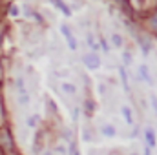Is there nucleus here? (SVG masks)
Returning a JSON list of instances; mask_svg holds the SVG:
<instances>
[{"label":"nucleus","mask_w":157,"mask_h":155,"mask_svg":"<svg viewBox=\"0 0 157 155\" xmlns=\"http://www.w3.org/2000/svg\"><path fill=\"white\" fill-rule=\"evenodd\" d=\"M82 62H84V66L88 68V70H99V66H101V57L95 53V51H90V53H86L84 57H82Z\"/></svg>","instance_id":"obj_1"},{"label":"nucleus","mask_w":157,"mask_h":155,"mask_svg":"<svg viewBox=\"0 0 157 155\" xmlns=\"http://www.w3.org/2000/svg\"><path fill=\"white\" fill-rule=\"evenodd\" d=\"M60 33L64 35V39H66V44H68V47L71 49V51H77L78 44H77V39H75V35L71 33V29L66 26V24H62L60 26Z\"/></svg>","instance_id":"obj_2"},{"label":"nucleus","mask_w":157,"mask_h":155,"mask_svg":"<svg viewBox=\"0 0 157 155\" xmlns=\"http://www.w3.org/2000/svg\"><path fill=\"white\" fill-rule=\"evenodd\" d=\"M17 91H18V102H20L22 106H26V104L29 102V93H28V89H26L22 78L17 80Z\"/></svg>","instance_id":"obj_3"},{"label":"nucleus","mask_w":157,"mask_h":155,"mask_svg":"<svg viewBox=\"0 0 157 155\" xmlns=\"http://www.w3.org/2000/svg\"><path fill=\"white\" fill-rule=\"evenodd\" d=\"M144 141H146V146L148 148H155L157 141H155V130L152 126H146L144 128Z\"/></svg>","instance_id":"obj_4"},{"label":"nucleus","mask_w":157,"mask_h":155,"mask_svg":"<svg viewBox=\"0 0 157 155\" xmlns=\"http://www.w3.org/2000/svg\"><path fill=\"white\" fill-rule=\"evenodd\" d=\"M137 73H139V78H141V80H144L146 84H152V75H150V70H148L146 64H141V66L137 68Z\"/></svg>","instance_id":"obj_5"},{"label":"nucleus","mask_w":157,"mask_h":155,"mask_svg":"<svg viewBox=\"0 0 157 155\" xmlns=\"http://www.w3.org/2000/svg\"><path fill=\"white\" fill-rule=\"evenodd\" d=\"M101 133H102V137L112 139V137H115L117 130H115V126H112V124H102V126H101Z\"/></svg>","instance_id":"obj_6"},{"label":"nucleus","mask_w":157,"mask_h":155,"mask_svg":"<svg viewBox=\"0 0 157 155\" xmlns=\"http://www.w3.org/2000/svg\"><path fill=\"white\" fill-rule=\"evenodd\" d=\"M121 113H122V117H124V120H126V124L128 126H133V113H132V108L130 106H122L121 108Z\"/></svg>","instance_id":"obj_7"},{"label":"nucleus","mask_w":157,"mask_h":155,"mask_svg":"<svg viewBox=\"0 0 157 155\" xmlns=\"http://www.w3.org/2000/svg\"><path fill=\"white\" fill-rule=\"evenodd\" d=\"M62 91L66 93V95H70V97H73L75 93H77V88H75V84H71V82H62Z\"/></svg>","instance_id":"obj_8"},{"label":"nucleus","mask_w":157,"mask_h":155,"mask_svg":"<svg viewBox=\"0 0 157 155\" xmlns=\"http://www.w3.org/2000/svg\"><path fill=\"white\" fill-rule=\"evenodd\" d=\"M119 73H121V80H122V88H124V91H130L128 75H126V70H124V66H121V68H119Z\"/></svg>","instance_id":"obj_9"},{"label":"nucleus","mask_w":157,"mask_h":155,"mask_svg":"<svg viewBox=\"0 0 157 155\" xmlns=\"http://www.w3.org/2000/svg\"><path fill=\"white\" fill-rule=\"evenodd\" d=\"M110 40H112V46H113V47H122V44H124V42H122V37H121V35H119V33H112V37H110Z\"/></svg>","instance_id":"obj_10"},{"label":"nucleus","mask_w":157,"mask_h":155,"mask_svg":"<svg viewBox=\"0 0 157 155\" xmlns=\"http://www.w3.org/2000/svg\"><path fill=\"white\" fill-rule=\"evenodd\" d=\"M53 4H55V6H59V9H60V11H62L66 17H71V11H70V7H68V6H66L62 0H53Z\"/></svg>","instance_id":"obj_11"},{"label":"nucleus","mask_w":157,"mask_h":155,"mask_svg":"<svg viewBox=\"0 0 157 155\" xmlns=\"http://www.w3.org/2000/svg\"><path fill=\"white\" fill-rule=\"evenodd\" d=\"M0 142L9 150L11 148V139H9V133L7 131H0Z\"/></svg>","instance_id":"obj_12"},{"label":"nucleus","mask_w":157,"mask_h":155,"mask_svg":"<svg viewBox=\"0 0 157 155\" xmlns=\"http://www.w3.org/2000/svg\"><path fill=\"white\" fill-rule=\"evenodd\" d=\"M139 44H141L143 53H144V55H148V53H150V42H148L146 39H139Z\"/></svg>","instance_id":"obj_13"},{"label":"nucleus","mask_w":157,"mask_h":155,"mask_svg":"<svg viewBox=\"0 0 157 155\" xmlns=\"http://www.w3.org/2000/svg\"><path fill=\"white\" fill-rule=\"evenodd\" d=\"M39 124V115H31L28 119V128H37Z\"/></svg>","instance_id":"obj_14"},{"label":"nucleus","mask_w":157,"mask_h":155,"mask_svg":"<svg viewBox=\"0 0 157 155\" xmlns=\"http://www.w3.org/2000/svg\"><path fill=\"white\" fill-rule=\"evenodd\" d=\"M117 2L124 7V9H126V13H130V15H132V6H130V2H128V0H117Z\"/></svg>","instance_id":"obj_15"},{"label":"nucleus","mask_w":157,"mask_h":155,"mask_svg":"<svg viewBox=\"0 0 157 155\" xmlns=\"http://www.w3.org/2000/svg\"><path fill=\"white\" fill-rule=\"evenodd\" d=\"M88 44L91 46V49H93V51H97V42H95V39H93V35H91V33H88Z\"/></svg>","instance_id":"obj_16"},{"label":"nucleus","mask_w":157,"mask_h":155,"mask_svg":"<svg viewBox=\"0 0 157 155\" xmlns=\"http://www.w3.org/2000/svg\"><path fill=\"white\" fill-rule=\"evenodd\" d=\"M122 62H124V66H130V62H132V55H130L128 51L122 53Z\"/></svg>","instance_id":"obj_17"},{"label":"nucleus","mask_w":157,"mask_h":155,"mask_svg":"<svg viewBox=\"0 0 157 155\" xmlns=\"http://www.w3.org/2000/svg\"><path fill=\"white\" fill-rule=\"evenodd\" d=\"M150 28L154 31H157V11H155V15H152V18H150Z\"/></svg>","instance_id":"obj_18"},{"label":"nucleus","mask_w":157,"mask_h":155,"mask_svg":"<svg viewBox=\"0 0 157 155\" xmlns=\"http://www.w3.org/2000/svg\"><path fill=\"white\" fill-rule=\"evenodd\" d=\"M70 155H78L77 144H70Z\"/></svg>","instance_id":"obj_19"},{"label":"nucleus","mask_w":157,"mask_h":155,"mask_svg":"<svg viewBox=\"0 0 157 155\" xmlns=\"http://www.w3.org/2000/svg\"><path fill=\"white\" fill-rule=\"evenodd\" d=\"M55 152H57V153H59V155H66V148H64L62 144H59V146L55 148Z\"/></svg>","instance_id":"obj_20"},{"label":"nucleus","mask_w":157,"mask_h":155,"mask_svg":"<svg viewBox=\"0 0 157 155\" xmlns=\"http://www.w3.org/2000/svg\"><path fill=\"white\" fill-rule=\"evenodd\" d=\"M99 42H101V46H102V49H104V53H108V44L104 42V39L101 37V39H99Z\"/></svg>","instance_id":"obj_21"},{"label":"nucleus","mask_w":157,"mask_h":155,"mask_svg":"<svg viewBox=\"0 0 157 155\" xmlns=\"http://www.w3.org/2000/svg\"><path fill=\"white\" fill-rule=\"evenodd\" d=\"M152 108H154V112L157 113V97L155 95H152Z\"/></svg>","instance_id":"obj_22"},{"label":"nucleus","mask_w":157,"mask_h":155,"mask_svg":"<svg viewBox=\"0 0 157 155\" xmlns=\"http://www.w3.org/2000/svg\"><path fill=\"white\" fill-rule=\"evenodd\" d=\"M132 155H137V153H132Z\"/></svg>","instance_id":"obj_23"}]
</instances>
